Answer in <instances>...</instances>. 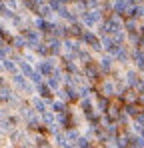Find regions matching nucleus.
<instances>
[{
    "label": "nucleus",
    "instance_id": "nucleus-31",
    "mask_svg": "<svg viewBox=\"0 0 144 148\" xmlns=\"http://www.w3.org/2000/svg\"><path fill=\"white\" fill-rule=\"evenodd\" d=\"M0 118H2V110H0Z\"/></svg>",
    "mask_w": 144,
    "mask_h": 148
},
{
    "label": "nucleus",
    "instance_id": "nucleus-13",
    "mask_svg": "<svg viewBox=\"0 0 144 148\" xmlns=\"http://www.w3.org/2000/svg\"><path fill=\"white\" fill-rule=\"evenodd\" d=\"M124 30H126V34H130V32H140V24H138V20L136 18H124Z\"/></svg>",
    "mask_w": 144,
    "mask_h": 148
},
{
    "label": "nucleus",
    "instance_id": "nucleus-14",
    "mask_svg": "<svg viewBox=\"0 0 144 148\" xmlns=\"http://www.w3.org/2000/svg\"><path fill=\"white\" fill-rule=\"evenodd\" d=\"M12 80H14V84H16L20 90H24V92H30V86H28V82L24 80L22 74H14V78H12Z\"/></svg>",
    "mask_w": 144,
    "mask_h": 148
},
{
    "label": "nucleus",
    "instance_id": "nucleus-20",
    "mask_svg": "<svg viewBox=\"0 0 144 148\" xmlns=\"http://www.w3.org/2000/svg\"><path fill=\"white\" fill-rule=\"evenodd\" d=\"M2 62H4L2 66H4L8 72H16V64H14V60H10V58H4Z\"/></svg>",
    "mask_w": 144,
    "mask_h": 148
},
{
    "label": "nucleus",
    "instance_id": "nucleus-11",
    "mask_svg": "<svg viewBox=\"0 0 144 148\" xmlns=\"http://www.w3.org/2000/svg\"><path fill=\"white\" fill-rule=\"evenodd\" d=\"M56 70V66H54V60L50 58V60H44V62H40L38 64V72L42 74V76H50V74Z\"/></svg>",
    "mask_w": 144,
    "mask_h": 148
},
{
    "label": "nucleus",
    "instance_id": "nucleus-4",
    "mask_svg": "<svg viewBox=\"0 0 144 148\" xmlns=\"http://www.w3.org/2000/svg\"><path fill=\"white\" fill-rule=\"evenodd\" d=\"M112 4V14H116L120 18H126L128 16V10H130V4L126 0H110Z\"/></svg>",
    "mask_w": 144,
    "mask_h": 148
},
{
    "label": "nucleus",
    "instance_id": "nucleus-7",
    "mask_svg": "<svg viewBox=\"0 0 144 148\" xmlns=\"http://www.w3.org/2000/svg\"><path fill=\"white\" fill-rule=\"evenodd\" d=\"M22 36L28 40V46L30 48H34L38 42H40V32L38 30H30V28H24L22 30Z\"/></svg>",
    "mask_w": 144,
    "mask_h": 148
},
{
    "label": "nucleus",
    "instance_id": "nucleus-28",
    "mask_svg": "<svg viewBox=\"0 0 144 148\" xmlns=\"http://www.w3.org/2000/svg\"><path fill=\"white\" fill-rule=\"evenodd\" d=\"M140 18H144V4H140Z\"/></svg>",
    "mask_w": 144,
    "mask_h": 148
},
{
    "label": "nucleus",
    "instance_id": "nucleus-15",
    "mask_svg": "<svg viewBox=\"0 0 144 148\" xmlns=\"http://www.w3.org/2000/svg\"><path fill=\"white\" fill-rule=\"evenodd\" d=\"M38 94H40V98H42V100H50V98H52V90L48 88L44 82L38 84Z\"/></svg>",
    "mask_w": 144,
    "mask_h": 148
},
{
    "label": "nucleus",
    "instance_id": "nucleus-10",
    "mask_svg": "<svg viewBox=\"0 0 144 148\" xmlns=\"http://www.w3.org/2000/svg\"><path fill=\"white\" fill-rule=\"evenodd\" d=\"M44 44L48 46V52L50 54H60V50H62V44H60V40L56 36H48V40Z\"/></svg>",
    "mask_w": 144,
    "mask_h": 148
},
{
    "label": "nucleus",
    "instance_id": "nucleus-19",
    "mask_svg": "<svg viewBox=\"0 0 144 148\" xmlns=\"http://www.w3.org/2000/svg\"><path fill=\"white\" fill-rule=\"evenodd\" d=\"M64 136H66V140H68V142H76V140H78V138H80V134H78V132H76V130H74V128H70V130H66V134H64Z\"/></svg>",
    "mask_w": 144,
    "mask_h": 148
},
{
    "label": "nucleus",
    "instance_id": "nucleus-18",
    "mask_svg": "<svg viewBox=\"0 0 144 148\" xmlns=\"http://www.w3.org/2000/svg\"><path fill=\"white\" fill-rule=\"evenodd\" d=\"M46 78H48V80H46V86L50 88V90H52V92H54V90L60 86V80H58V78H54L52 74H50V76H46Z\"/></svg>",
    "mask_w": 144,
    "mask_h": 148
},
{
    "label": "nucleus",
    "instance_id": "nucleus-17",
    "mask_svg": "<svg viewBox=\"0 0 144 148\" xmlns=\"http://www.w3.org/2000/svg\"><path fill=\"white\" fill-rule=\"evenodd\" d=\"M18 66H20V70H22V74H26L28 78L32 76V66H30V62H26V60H18Z\"/></svg>",
    "mask_w": 144,
    "mask_h": 148
},
{
    "label": "nucleus",
    "instance_id": "nucleus-1",
    "mask_svg": "<svg viewBox=\"0 0 144 148\" xmlns=\"http://www.w3.org/2000/svg\"><path fill=\"white\" fill-rule=\"evenodd\" d=\"M80 18H82V24H84V26L92 28V26H96V24H98V20L102 18V12H100L98 8H96V10H84Z\"/></svg>",
    "mask_w": 144,
    "mask_h": 148
},
{
    "label": "nucleus",
    "instance_id": "nucleus-21",
    "mask_svg": "<svg viewBox=\"0 0 144 148\" xmlns=\"http://www.w3.org/2000/svg\"><path fill=\"white\" fill-rule=\"evenodd\" d=\"M52 110L60 114V112H66L68 108H66V104H64V102H60V100H58V102H52Z\"/></svg>",
    "mask_w": 144,
    "mask_h": 148
},
{
    "label": "nucleus",
    "instance_id": "nucleus-5",
    "mask_svg": "<svg viewBox=\"0 0 144 148\" xmlns=\"http://www.w3.org/2000/svg\"><path fill=\"white\" fill-rule=\"evenodd\" d=\"M98 94L104 96V98H112L116 94V86H114V80H104L98 84Z\"/></svg>",
    "mask_w": 144,
    "mask_h": 148
},
{
    "label": "nucleus",
    "instance_id": "nucleus-23",
    "mask_svg": "<svg viewBox=\"0 0 144 148\" xmlns=\"http://www.w3.org/2000/svg\"><path fill=\"white\" fill-rule=\"evenodd\" d=\"M12 42H14V44H16L18 48H24V46H28V40H26L24 36H16V38H14Z\"/></svg>",
    "mask_w": 144,
    "mask_h": 148
},
{
    "label": "nucleus",
    "instance_id": "nucleus-6",
    "mask_svg": "<svg viewBox=\"0 0 144 148\" xmlns=\"http://www.w3.org/2000/svg\"><path fill=\"white\" fill-rule=\"evenodd\" d=\"M98 68H100V74H112L114 70V58L112 56H102V60L98 62Z\"/></svg>",
    "mask_w": 144,
    "mask_h": 148
},
{
    "label": "nucleus",
    "instance_id": "nucleus-2",
    "mask_svg": "<svg viewBox=\"0 0 144 148\" xmlns=\"http://www.w3.org/2000/svg\"><path fill=\"white\" fill-rule=\"evenodd\" d=\"M82 74H84V78H88V80H98V78H100V68H98V62H94V60L86 62V64L82 66Z\"/></svg>",
    "mask_w": 144,
    "mask_h": 148
},
{
    "label": "nucleus",
    "instance_id": "nucleus-25",
    "mask_svg": "<svg viewBox=\"0 0 144 148\" xmlns=\"http://www.w3.org/2000/svg\"><path fill=\"white\" fill-rule=\"evenodd\" d=\"M42 118H44V124H46V126H50V124L54 122V114H50V112H44Z\"/></svg>",
    "mask_w": 144,
    "mask_h": 148
},
{
    "label": "nucleus",
    "instance_id": "nucleus-24",
    "mask_svg": "<svg viewBox=\"0 0 144 148\" xmlns=\"http://www.w3.org/2000/svg\"><path fill=\"white\" fill-rule=\"evenodd\" d=\"M30 80L38 86V84H42V74L40 72H32V76H30Z\"/></svg>",
    "mask_w": 144,
    "mask_h": 148
},
{
    "label": "nucleus",
    "instance_id": "nucleus-26",
    "mask_svg": "<svg viewBox=\"0 0 144 148\" xmlns=\"http://www.w3.org/2000/svg\"><path fill=\"white\" fill-rule=\"evenodd\" d=\"M36 146L38 148H50V144H48L46 138H38V140H36Z\"/></svg>",
    "mask_w": 144,
    "mask_h": 148
},
{
    "label": "nucleus",
    "instance_id": "nucleus-29",
    "mask_svg": "<svg viewBox=\"0 0 144 148\" xmlns=\"http://www.w3.org/2000/svg\"><path fill=\"white\" fill-rule=\"evenodd\" d=\"M64 2H78V4H80V2H84V0H64Z\"/></svg>",
    "mask_w": 144,
    "mask_h": 148
},
{
    "label": "nucleus",
    "instance_id": "nucleus-3",
    "mask_svg": "<svg viewBox=\"0 0 144 148\" xmlns=\"http://www.w3.org/2000/svg\"><path fill=\"white\" fill-rule=\"evenodd\" d=\"M82 44H86V46H90L92 50H102V44H100V38L96 36L94 32H90V30H84V34H82Z\"/></svg>",
    "mask_w": 144,
    "mask_h": 148
},
{
    "label": "nucleus",
    "instance_id": "nucleus-27",
    "mask_svg": "<svg viewBox=\"0 0 144 148\" xmlns=\"http://www.w3.org/2000/svg\"><path fill=\"white\" fill-rule=\"evenodd\" d=\"M138 104L144 106V90H142V92H138Z\"/></svg>",
    "mask_w": 144,
    "mask_h": 148
},
{
    "label": "nucleus",
    "instance_id": "nucleus-8",
    "mask_svg": "<svg viewBox=\"0 0 144 148\" xmlns=\"http://www.w3.org/2000/svg\"><path fill=\"white\" fill-rule=\"evenodd\" d=\"M124 104H138V92L134 88H124V92L118 96Z\"/></svg>",
    "mask_w": 144,
    "mask_h": 148
},
{
    "label": "nucleus",
    "instance_id": "nucleus-16",
    "mask_svg": "<svg viewBox=\"0 0 144 148\" xmlns=\"http://www.w3.org/2000/svg\"><path fill=\"white\" fill-rule=\"evenodd\" d=\"M32 108H34L36 112H40V114H44V112H46V102L42 98H34L32 100Z\"/></svg>",
    "mask_w": 144,
    "mask_h": 148
},
{
    "label": "nucleus",
    "instance_id": "nucleus-32",
    "mask_svg": "<svg viewBox=\"0 0 144 148\" xmlns=\"http://www.w3.org/2000/svg\"><path fill=\"white\" fill-rule=\"evenodd\" d=\"M0 70H2V64H0Z\"/></svg>",
    "mask_w": 144,
    "mask_h": 148
},
{
    "label": "nucleus",
    "instance_id": "nucleus-22",
    "mask_svg": "<svg viewBox=\"0 0 144 148\" xmlns=\"http://www.w3.org/2000/svg\"><path fill=\"white\" fill-rule=\"evenodd\" d=\"M34 50H36L38 54H42V56H48V54H50V52H48V46H46V44H42V42H38V44L34 46Z\"/></svg>",
    "mask_w": 144,
    "mask_h": 148
},
{
    "label": "nucleus",
    "instance_id": "nucleus-12",
    "mask_svg": "<svg viewBox=\"0 0 144 148\" xmlns=\"http://www.w3.org/2000/svg\"><path fill=\"white\" fill-rule=\"evenodd\" d=\"M82 34H84L82 26L76 24V22H74L72 26H68V28H66V38H78V40H80V38H82Z\"/></svg>",
    "mask_w": 144,
    "mask_h": 148
},
{
    "label": "nucleus",
    "instance_id": "nucleus-30",
    "mask_svg": "<svg viewBox=\"0 0 144 148\" xmlns=\"http://www.w3.org/2000/svg\"><path fill=\"white\" fill-rule=\"evenodd\" d=\"M0 2H8V0H0Z\"/></svg>",
    "mask_w": 144,
    "mask_h": 148
},
{
    "label": "nucleus",
    "instance_id": "nucleus-9",
    "mask_svg": "<svg viewBox=\"0 0 144 148\" xmlns=\"http://www.w3.org/2000/svg\"><path fill=\"white\" fill-rule=\"evenodd\" d=\"M58 122H60V126H64V128H68V130L76 126V120H74V116H72L68 110H66V112H60V114H58Z\"/></svg>",
    "mask_w": 144,
    "mask_h": 148
}]
</instances>
